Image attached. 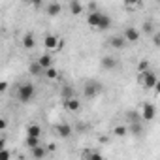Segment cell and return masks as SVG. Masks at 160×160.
<instances>
[{
  "label": "cell",
  "mask_w": 160,
  "mask_h": 160,
  "mask_svg": "<svg viewBox=\"0 0 160 160\" xmlns=\"http://www.w3.org/2000/svg\"><path fill=\"white\" fill-rule=\"evenodd\" d=\"M124 43H126V40H124V36H121V34H117V36L109 38V45H111V47H115V49H122V47H124Z\"/></svg>",
  "instance_id": "obj_14"
},
{
  "label": "cell",
  "mask_w": 160,
  "mask_h": 160,
  "mask_svg": "<svg viewBox=\"0 0 160 160\" xmlns=\"http://www.w3.org/2000/svg\"><path fill=\"white\" fill-rule=\"evenodd\" d=\"M100 19H102V12L89 13V15H87V25H89V27H94V28H98V27H100Z\"/></svg>",
  "instance_id": "obj_9"
},
{
  "label": "cell",
  "mask_w": 160,
  "mask_h": 160,
  "mask_svg": "<svg viewBox=\"0 0 160 160\" xmlns=\"http://www.w3.org/2000/svg\"><path fill=\"white\" fill-rule=\"evenodd\" d=\"M43 45H45V49L55 51V49H60V40H58L55 34H47V36L43 38Z\"/></svg>",
  "instance_id": "obj_5"
},
{
  "label": "cell",
  "mask_w": 160,
  "mask_h": 160,
  "mask_svg": "<svg viewBox=\"0 0 160 160\" xmlns=\"http://www.w3.org/2000/svg\"><path fill=\"white\" fill-rule=\"evenodd\" d=\"M62 98H64V100L75 98V96H73V92H72V87H64V89H62Z\"/></svg>",
  "instance_id": "obj_26"
},
{
  "label": "cell",
  "mask_w": 160,
  "mask_h": 160,
  "mask_svg": "<svg viewBox=\"0 0 160 160\" xmlns=\"http://www.w3.org/2000/svg\"><path fill=\"white\" fill-rule=\"evenodd\" d=\"M23 47H25V49H32V47H36V38H34L32 32H27V34L23 36Z\"/></svg>",
  "instance_id": "obj_13"
},
{
  "label": "cell",
  "mask_w": 160,
  "mask_h": 160,
  "mask_svg": "<svg viewBox=\"0 0 160 160\" xmlns=\"http://www.w3.org/2000/svg\"><path fill=\"white\" fill-rule=\"evenodd\" d=\"M27 136H30V138H40V136H42V126H40V124H28Z\"/></svg>",
  "instance_id": "obj_16"
},
{
  "label": "cell",
  "mask_w": 160,
  "mask_h": 160,
  "mask_svg": "<svg viewBox=\"0 0 160 160\" xmlns=\"http://www.w3.org/2000/svg\"><path fill=\"white\" fill-rule=\"evenodd\" d=\"M158 38H160V32H158Z\"/></svg>",
  "instance_id": "obj_34"
},
{
  "label": "cell",
  "mask_w": 160,
  "mask_h": 160,
  "mask_svg": "<svg viewBox=\"0 0 160 160\" xmlns=\"http://www.w3.org/2000/svg\"><path fill=\"white\" fill-rule=\"evenodd\" d=\"M6 126H8V121H6V119H2V121H0V130L4 132V130H6Z\"/></svg>",
  "instance_id": "obj_32"
},
{
  "label": "cell",
  "mask_w": 160,
  "mask_h": 160,
  "mask_svg": "<svg viewBox=\"0 0 160 160\" xmlns=\"http://www.w3.org/2000/svg\"><path fill=\"white\" fill-rule=\"evenodd\" d=\"M64 109L70 111V113H75L81 109V102H79L77 98H70V100H64Z\"/></svg>",
  "instance_id": "obj_7"
},
{
  "label": "cell",
  "mask_w": 160,
  "mask_h": 160,
  "mask_svg": "<svg viewBox=\"0 0 160 160\" xmlns=\"http://www.w3.org/2000/svg\"><path fill=\"white\" fill-rule=\"evenodd\" d=\"M128 132L134 134V136H141V134H143L141 122H130V124H128Z\"/></svg>",
  "instance_id": "obj_18"
},
{
  "label": "cell",
  "mask_w": 160,
  "mask_h": 160,
  "mask_svg": "<svg viewBox=\"0 0 160 160\" xmlns=\"http://www.w3.org/2000/svg\"><path fill=\"white\" fill-rule=\"evenodd\" d=\"M10 158H12V152H10L8 149L0 151V160H10Z\"/></svg>",
  "instance_id": "obj_27"
},
{
  "label": "cell",
  "mask_w": 160,
  "mask_h": 160,
  "mask_svg": "<svg viewBox=\"0 0 160 160\" xmlns=\"http://www.w3.org/2000/svg\"><path fill=\"white\" fill-rule=\"evenodd\" d=\"M57 134H58L62 139H68V138L72 136V126H70V124H66V122H62V124H58V126H57Z\"/></svg>",
  "instance_id": "obj_11"
},
{
  "label": "cell",
  "mask_w": 160,
  "mask_h": 160,
  "mask_svg": "<svg viewBox=\"0 0 160 160\" xmlns=\"http://www.w3.org/2000/svg\"><path fill=\"white\" fill-rule=\"evenodd\" d=\"M122 36H124V40H126V42L136 43V42L139 40L141 32H139L138 28H134V27H126V28H124V32H122Z\"/></svg>",
  "instance_id": "obj_4"
},
{
  "label": "cell",
  "mask_w": 160,
  "mask_h": 160,
  "mask_svg": "<svg viewBox=\"0 0 160 160\" xmlns=\"http://www.w3.org/2000/svg\"><path fill=\"white\" fill-rule=\"evenodd\" d=\"M28 73H30V75H43V73H45V70L40 66V62H38V60H32V62L28 64Z\"/></svg>",
  "instance_id": "obj_12"
},
{
  "label": "cell",
  "mask_w": 160,
  "mask_h": 160,
  "mask_svg": "<svg viewBox=\"0 0 160 160\" xmlns=\"http://www.w3.org/2000/svg\"><path fill=\"white\" fill-rule=\"evenodd\" d=\"M70 12L73 13V15H81V12H83V4L81 2H70Z\"/></svg>",
  "instance_id": "obj_20"
},
{
  "label": "cell",
  "mask_w": 160,
  "mask_h": 160,
  "mask_svg": "<svg viewBox=\"0 0 160 160\" xmlns=\"http://www.w3.org/2000/svg\"><path fill=\"white\" fill-rule=\"evenodd\" d=\"M152 30H154L152 23H151V21H145L143 27H141V32H145V34H152Z\"/></svg>",
  "instance_id": "obj_25"
},
{
  "label": "cell",
  "mask_w": 160,
  "mask_h": 160,
  "mask_svg": "<svg viewBox=\"0 0 160 160\" xmlns=\"http://www.w3.org/2000/svg\"><path fill=\"white\" fill-rule=\"evenodd\" d=\"M91 156H92V151H89V149H85L81 152V160H91Z\"/></svg>",
  "instance_id": "obj_28"
},
{
  "label": "cell",
  "mask_w": 160,
  "mask_h": 160,
  "mask_svg": "<svg viewBox=\"0 0 160 160\" xmlns=\"http://www.w3.org/2000/svg\"><path fill=\"white\" fill-rule=\"evenodd\" d=\"M113 134H115L117 138H124V136H128V126L119 124V126H115V128H113Z\"/></svg>",
  "instance_id": "obj_21"
},
{
  "label": "cell",
  "mask_w": 160,
  "mask_h": 160,
  "mask_svg": "<svg viewBox=\"0 0 160 160\" xmlns=\"http://www.w3.org/2000/svg\"><path fill=\"white\" fill-rule=\"evenodd\" d=\"M100 91H102V87H100L98 83L91 81V83H87V85H85V89H83V94H85L87 98H94V96H96Z\"/></svg>",
  "instance_id": "obj_6"
},
{
  "label": "cell",
  "mask_w": 160,
  "mask_h": 160,
  "mask_svg": "<svg viewBox=\"0 0 160 160\" xmlns=\"http://www.w3.org/2000/svg\"><path fill=\"white\" fill-rule=\"evenodd\" d=\"M111 27V17L108 15V13H102V19H100V30H108Z\"/></svg>",
  "instance_id": "obj_19"
},
{
  "label": "cell",
  "mask_w": 160,
  "mask_h": 160,
  "mask_svg": "<svg viewBox=\"0 0 160 160\" xmlns=\"http://www.w3.org/2000/svg\"><path fill=\"white\" fill-rule=\"evenodd\" d=\"M91 160H104V156H102L98 151H92V156H91Z\"/></svg>",
  "instance_id": "obj_29"
},
{
  "label": "cell",
  "mask_w": 160,
  "mask_h": 160,
  "mask_svg": "<svg viewBox=\"0 0 160 160\" xmlns=\"http://www.w3.org/2000/svg\"><path fill=\"white\" fill-rule=\"evenodd\" d=\"M151 68H149V60H139V64H138V73H145V72H149Z\"/></svg>",
  "instance_id": "obj_24"
},
{
  "label": "cell",
  "mask_w": 160,
  "mask_h": 160,
  "mask_svg": "<svg viewBox=\"0 0 160 160\" xmlns=\"http://www.w3.org/2000/svg\"><path fill=\"white\" fill-rule=\"evenodd\" d=\"M34 92H36V89H34L32 83H23V85L17 87V98H19V102H23V104L30 102V100L34 98Z\"/></svg>",
  "instance_id": "obj_2"
},
{
  "label": "cell",
  "mask_w": 160,
  "mask_h": 160,
  "mask_svg": "<svg viewBox=\"0 0 160 160\" xmlns=\"http://www.w3.org/2000/svg\"><path fill=\"white\" fill-rule=\"evenodd\" d=\"M143 108H141V121H145V122H151V121H154V117H156V108L152 106V104H149V102H145V104H141Z\"/></svg>",
  "instance_id": "obj_3"
},
{
  "label": "cell",
  "mask_w": 160,
  "mask_h": 160,
  "mask_svg": "<svg viewBox=\"0 0 160 160\" xmlns=\"http://www.w3.org/2000/svg\"><path fill=\"white\" fill-rule=\"evenodd\" d=\"M158 79H160V77H158L152 70H149V72H145V73H138V81H139V85H141L143 89H152V91H154Z\"/></svg>",
  "instance_id": "obj_1"
},
{
  "label": "cell",
  "mask_w": 160,
  "mask_h": 160,
  "mask_svg": "<svg viewBox=\"0 0 160 160\" xmlns=\"http://www.w3.org/2000/svg\"><path fill=\"white\" fill-rule=\"evenodd\" d=\"M154 92L160 94V79H158V83H156V87H154Z\"/></svg>",
  "instance_id": "obj_33"
},
{
  "label": "cell",
  "mask_w": 160,
  "mask_h": 160,
  "mask_svg": "<svg viewBox=\"0 0 160 160\" xmlns=\"http://www.w3.org/2000/svg\"><path fill=\"white\" fill-rule=\"evenodd\" d=\"M45 12H47V15L55 17V15H60V12H62V6H60L58 2H49V4L45 6Z\"/></svg>",
  "instance_id": "obj_10"
},
{
  "label": "cell",
  "mask_w": 160,
  "mask_h": 160,
  "mask_svg": "<svg viewBox=\"0 0 160 160\" xmlns=\"http://www.w3.org/2000/svg\"><path fill=\"white\" fill-rule=\"evenodd\" d=\"M27 147L32 151V149H36V147H40V138H30V136H27Z\"/></svg>",
  "instance_id": "obj_22"
},
{
  "label": "cell",
  "mask_w": 160,
  "mask_h": 160,
  "mask_svg": "<svg viewBox=\"0 0 160 160\" xmlns=\"http://www.w3.org/2000/svg\"><path fill=\"white\" fill-rule=\"evenodd\" d=\"M100 64H102V68H104V70H115L119 62H117V58H115V57H111V55H106V57L100 60Z\"/></svg>",
  "instance_id": "obj_8"
},
{
  "label": "cell",
  "mask_w": 160,
  "mask_h": 160,
  "mask_svg": "<svg viewBox=\"0 0 160 160\" xmlns=\"http://www.w3.org/2000/svg\"><path fill=\"white\" fill-rule=\"evenodd\" d=\"M124 6H126V8H130V10H136V8H139L141 4H130V2H124Z\"/></svg>",
  "instance_id": "obj_31"
},
{
  "label": "cell",
  "mask_w": 160,
  "mask_h": 160,
  "mask_svg": "<svg viewBox=\"0 0 160 160\" xmlns=\"http://www.w3.org/2000/svg\"><path fill=\"white\" fill-rule=\"evenodd\" d=\"M38 62H40V66L43 68V70H49V68H53V57L51 55H42L40 58H38Z\"/></svg>",
  "instance_id": "obj_15"
},
{
  "label": "cell",
  "mask_w": 160,
  "mask_h": 160,
  "mask_svg": "<svg viewBox=\"0 0 160 160\" xmlns=\"http://www.w3.org/2000/svg\"><path fill=\"white\" fill-rule=\"evenodd\" d=\"M49 81H55V79L58 77V72H57V68H49V70H45V73H43Z\"/></svg>",
  "instance_id": "obj_23"
},
{
  "label": "cell",
  "mask_w": 160,
  "mask_h": 160,
  "mask_svg": "<svg viewBox=\"0 0 160 160\" xmlns=\"http://www.w3.org/2000/svg\"><path fill=\"white\" fill-rule=\"evenodd\" d=\"M8 91V81H0V92H6Z\"/></svg>",
  "instance_id": "obj_30"
},
{
  "label": "cell",
  "mask_w": 160,
  "mask_h": 160,
  "mask_svg": "<svg viewBox=\"0 0 160 160\" xmlns=\"http://www.w3.org/2000/svg\"><path fill=\"white\" fill-rule=\"evenodd\" d=\"M30 152H32V156H34L36 160H42V158H45V154H47V149H45L43 145H40V147H36V149H32Z\"/></svg>",
  "instance_id": "obj_17"
}]
</instances>
